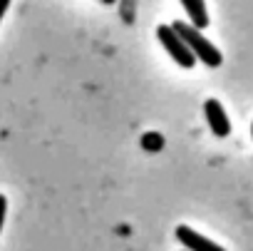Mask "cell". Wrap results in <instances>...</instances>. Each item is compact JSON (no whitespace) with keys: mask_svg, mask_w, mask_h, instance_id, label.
Masks as SVG:
<instances>
[{"mask_svg":"<svg viewBox=\"0 0 253 251\" xmlns=\"http://www.w3.org/2000/svg\"><path fill=\"white\" fill-rule=\"evenodd\" d=\"M10 8V0H0V20L5 18V10Z\"/></svg>","mask_w":253,"mask_h":251,"instance_id":"8","label":"cell"},{"mask_svg":"<svg viewBox=\"0 0 253 251\" xmlns=\"http://www.w3.org/2000/svg\"><path fill=\"white\" fill-rule=\"evenodd\" d=\"M181 5L186 10V15L191 18V25H196L199 30H204L209 25V10L204 0H181Z\"/></svg>","mask_w":253,"mask_h":251,"instance_id":"5","label":"cell"},{"mask_svg":"<svg viewBox=\"0 0 253 251\" xmlns=\"http://www.w3.org/2000/svg\"><path fill=\"white\" fill-rule=\"evenodd\" d=\"M142 147H144L147 152H159V150L164 147V137H162L159 132H147V135L142 137Z\"/></svg>","mask_w":253,"mask_h":251,"instance_id":"6","label":"cell"},{"mask_svg":"<svg viewBox=\"0 0 253 251\" xmlns=\"http://www.w3.org/2000/svg\"><path fill=\"white\" fill-rule=\"evenodd\" d=\"M174 30L184 38V43L191 48V52H194L199 60H204L209 67H218V65L223 62L221 52L213 48V43H211L209 38L201 35V30H199L196 25H186V23L176 20V23H174Z\"/></svg>","mask_w":253,"mask_h":251,"instance_id":"1","label":"cell"},{"mask_svg":"<svg viewBox=\"0 0 253 251\" xmlns=\"http://www.w3.org/2000/svg\"><path fill=\"white\" fill-rule=\"evenodd\" d=\"M204 114H206V122H209L213 137H228L231 135V122H228V117H226V112H223L218 100L209 97L204 102Z\"/></svg>","mask_w":253,"mask_h":251,"instance_id":"3","label":"cell"},{"mask_svg":"<svg viewBox=\"0 0 253 251\" xmlns=\"http://www.w3.org/2000/svg\"><path fill=\"white\" fill-rule=\"evenodd\" d=\"M157 38H159V43L167 48V52H169L181 67H194L196 55H194L191 48L184 43V38L174 30V25H159V28H157Z\"/></svg>","mask_w":253,"mask_h":251,"instance_id":"2","label":"cell"},{"mask_svg":"<svg viewBox=\"0 0 253 251\" xmlns=\"http://www.w3.org/2000/svg\"><path fill=\"white\" fill-rule=\"evenodd\" d=\"M102 3H107V5H112V3H114V0H102Z\"/></svg>","mask_w":253,"mask_h":251,"instance_id":"9","label":"cell"},{"mask_svg":"<svg viewBox=\"0 0 253 251\" xmlns=\"http://www.w3.org/2000/svg\"><path fill=\"white\" fill-rule=\"evenodd\" d=\"M176 239L189 249V251H226V249H221L218 244H213V241H209L206 236H201L199 231H194L191 226H176Z\"/></svg>","mask_w":253,"mask_h":251,"instance_id":"4","label":"cell"},{"mask_svg":"<svg viewBox=\"0 0 253 251\" xmlns=\"http://www.w3.org/2000/svg\"><path fill=\"white\" fill-rule=\"evenodd\" d=\"M5 211H8V199L0 194V231H3V224H5Z\"/></svg>","mask_w":253,"mask_h":251,"instance_id":"7","label":"cell"}]
</instances>
